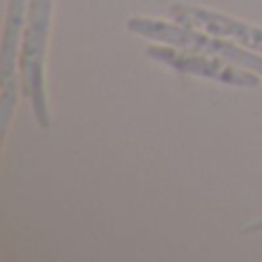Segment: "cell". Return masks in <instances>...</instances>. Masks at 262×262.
<instances>
[{
	"instance_id": "6da1fadb",
	"label": "cell",
	"mask_w": 262,
	"mask_h": 262,
	"mask_svg": "<svg viewBox=\"0 0 262 262\" xmlns=\"http://www.w3.org/2000/svg\"><path fill=\"white\" fill-rule=\"evenodd\" d=\"M127 28L134 35H140L145 39L177 46V49H184V51H193V53L216 55V58H223L228 62L237 64V67L251 69V72L262 76V55L258 51L249 53V51L239 49L237 44L223 41V37L193 30L191 26H184V23H177V21L168 23V21H161V18H145V16L129 18Z\"/></svg>"
},
{
	"instance_id": "7a4b0ae2",
	"label": "cell",
	"mask_w": 262,
	"mask_h": 262,
	"mask_svg": "<svg viewBox=\"0 0 262 262\" xmlns=\"http://www.w3.org/2000/svg\"><path fill=\"white\" fill-rule=\"evenodd\" d=\"M53 0H28V21L21 41V85L30 99L32 113L41 129L51 127L49 101L44 88V58L49 44V28Z\"/></svg>"
},
{
	"instance_id": "3957f363",
	"label": "cell",
	"mask_w": 262,
	"mask_h": 262,
	"mask_svg": "<svg viewBox=\"0 0 262 262\" xmlns=\"http://www.w3.org/2000/svg\"><path fill=\"white\" fill-rule=\"evenodd\" d=\"M147 55L152 60L163 62L166 67H172L180 74L212 78V81H219L223 85H232V88H258L260 85V74L244 69V67H237V64L228 62L223 58H216V55L193 53V51L159 44V41L154 46H149Z\"/></svg>"
},
{
	"instance_id": "277c9868",
	"label": "cell",
	"mask_w": 262,
	"mask_h": 262,
	"mask_svg": "<svg viewBox=\"0 0 262 262\" xmlns=\"http://www.w3.org/2000/svg\"><path fill=\"white\" fill-rule=\"evenodd\" d=\"M28 16V0H9L3 28V46H0V136L7 134L14 108L18 99V39L23 37V23Z\"/></svg>"
},
{
	"instance_id": "5b68a950",
	"label": "cell",
	"mask_w": 262,
	"mask_h": 262,
	"mask_svg": "<svg viewBox=\"0 0 262 262\" xmlns=\"http://www.w3.org/2000/svg\"><path fill=\"white\" fill-rule=\"evenodd\" d=\"M170 16L177 23L200 28V30L209 32V35L226 37V39L242 44L244 49L262 53V28L253 26V23H246L242 18L228 16V14H221V12H214L209 7H198V5H186V3L170 5Z\"/></svg>"
},
{
	"instance_id": "8992f818",
	"label": "cell",
	"mask_w": 262,
	"mask_h": 262,
	"mask_svg": "<svg viewBox=\"0 0 262 262\" xmlns=\"http://www.w3.org/2000/svg\"><path fill=\"white\" fill-rule=\"evenodd\" d=\"M258 230H262V219H255V221H249V223H244L242 226V232H258Z\"/></svg>"
}]
</instances>
